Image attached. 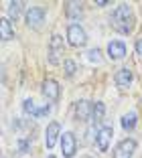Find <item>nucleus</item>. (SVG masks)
Instances as JSON below:
<instances>
[{
    "label": "nucleus",
    "instance_id": "nucleus-23",
    "mask_svg": "<svg viewBox=\"0 0 142 158\" xmlns=\"http://www.w3.org/2000/svg\"><path fill=\"white\" fill-rule=\"evenodd\" d=\"M47 158H55V156H53V154H51V156H47Z\"/></svg>",
    "mask_w": 142,
    "mask_h": 158
},
{
    "label": "nucleus",
    "instance_id": "nucleus-20",
    "mask_svg": "<svg viewBox=\"0 0 142 158\" xmlns=\"http://www.w3.org/2000/svg\"><path fill=\"white\" fill-rule=\"evenodd\" d=\"M63 67H65V73H67V77H71V75L75 73V63H73V61H65Z\"/></svg>",
    "mask_w": 142,
    "mask_h": 158
},
{
    "label": "nucleus",
    "instance_id": "nucleus-10",
    "mask_svg": "<svg viewBox=\"0 0 142 158\" xmlns=\"http://www.w3.org/2000/svg\"><path fill=\"white\" fill-rule=\"evenodd\" d=\"M59 130H61L59 122H51V124L47 126V132H45V144H47V148H49V150L55 146L57 136H59Z\"/></svg>",
    "mask_w": 142,
    "mask_h": 158
},
{
    "label": "nucleus",
    "instance_id": "nucleus-16",
    "mask_svg": "<svg viewBox=\"0 0 142 158\" xmlns=\"http://www.w3.org/2000/svg\"><path fill=\"white\" fill-rule=\"evenodd\" d=\"M104 114H105V106H104L101 102H96V106H93V114H92L93 122H101Z\"/></svg>",
    "mask_w": 142,
    "mask_h": 158
},
{
    "label": "nucleus",
    "instance_id": "nucleus-13",
    "mask_svg": "<svg viewBox=\"0 0 142 158\" xmlns=\"http://www.w3.org/2000/svg\"><path fill=\"white\" fill-rule=\"evenodd\" d=\"M114 81H116V85H118L120 89H126L130 83H132V71H130L128 67H122V69L116 73Z\"/></svg>",
    "mask_w": 142,
    "mask_h": 158
},
{
    "label": "nucleus",
    "instance_id": "nucleus-4",
    "mask_svg": "<svg viewBox=\"0 0 142 158\" xmlns=\"http://www.w3.org/2000/svg\"><path fill=\"white\" fill-rule=\"evenodd\" d=\"M43 23H45V8L43 6H31L27 12V24L32 28H41Z\"/></svg>",
    "mask_w": 142,
    "mask_h": 158
},
{
    "label": "nucleus",
    "instance_id": "nucleus-1",
    "mask_svg": "<svg viewBox=\"0 0 142 158\" xmlns=\"http://www.w3.org/2000/svg\"><path fill=\"white\" fill-rule=\"evenodd\" d=\"M134 12L128 4H120L116 6L114 14H112V27L122 35H130L134 31Z\"/></svg>",
    "mask_w": 142,
    "mask_h": 158
},
{
    "label": "nucleus",
    "instance_id": "nucleus-2",
    "mask_svg": "<svg viewBox=\"0 0 142 158\" xmlns=\"http://www.w3.org/2000/svg\"><path fill=\"white\" fill-rule=\"evenodd\" d=\"M67 41H69V45H73V47H83L87 43V35H85V31H83L79 24H69Z\"/></svg>",
    "mask_w": 142,
    "mask_h": 158
},
{
    "label": "nucleus",
    "instance_id": "nucleus-17",
    "mask_svg": "<svg viewBox=\"0 0 142 158\" xmlns=\"http://www.w3.org/2000/svg\"><path fill=\"white\" fill-rule=\"evenodd\" d=\"M23 2H10V8H8V19H19V14H20V10H23Z\"/></svg>",
    "mask_w": 142,
    "mask_h": 158
},
{
    "label": "nucleus",
    "instance_id": "nucleus-9",
    "mask_svg": "<svg viewBox=\"0 0 142 158\" xmlns=\"http://www.w3.org/2000/svg\"><path fill=\"white\" fill-rule=\"evenodd\" d=\"M108 55L112 61H120L126 57V45L122 41H110L108 43Z\"/></svg>",
    "mask_w": 142,
    "mask_h": 158
},
{
    "label": "nucleus",
    "instance_id": "nucleus-19",
    "mask_svg": "<svg viewBox=\"0 0 142 158\" xmlns=\"http://www.w3.org/2000/svg\"><path fill=\"white\" fill-rule=\"evenodd\" d=\"M101 53H100V49H92V51H87V59L89 61H93V63H100L101 61Z\"/></svg>",
    "mask_w": 142,
    "mask_h": 158
},
{
    "label": "nucleus",
    "instance_id": "nucleus-12",
    "mask_svg": "<svg viewBox=\"0 0 142 158\" xmlns=\"http://www.w3.org/2000/svg\"><path fill=\"white\" fill-rule=\"evenodd\" d=\"M75 114H77V120L85 122L92 118L93 114V106L89 102H85V99H81V102H77V106H75Z\"/></svg>",
    "mask_w": 142,
    "mask_h": 158
},
{
    "label": "nucleus",
    "instance_id": "nucleus-7",
    "mask_svg": "<svg viewBox=\"0 0 142 158\" xmlns=\"http://www.w3.org/2000/svg\"><path fill=\"white\" fill-rule=\"evenodd\" d=\"M43 95L51 103H55L59 99V83H57L55 79H45V83H43Z\"/></svg>",
    "mask_w": 142,
    "mask_h": 158
},
{
    "label": "nucleus",
    "instance_id": "nucleus-8",
    "mask_svg": "<svg viewBox=\"0 0 142 158\" xmlns=\"http://www.w3.org/2000/svg\"><path fill=\"white\" fill-rule=\"evenodd\" d=\"M23 107H24V112L31 114L32 118H43V116H47V114L51 112V106H47V103H45L43 107H37V103L32 102V99H24Z\"/></svg>",
    "mask_w": 142,
    "mask_h": 158
},
{
    "label": "nucleus",
    "instance_id": "nucleus-3",
    "mask_svg": "<svg viewBox=\"0 0 142 158\" xmlns=\"http://www.w3.org/2000/svg\"><path fill=\"white\" fill-rule=\"evenodd\" d=\"M61 150H63V156L65 158H73L75 152H77V140L71 132H65L61 136Z\"/></svg>",
    "mask_w": 142,
    "mask_h": 158
},
{
    "label": "nucleus",
    "instance_id": "nucleus-11",
    "mask_svg": "<svg viewBox=\"0 0 142 158\" xmlns=\"http://www.w3.org/2000/svg\"><path fill=\"white\" fill-rule=\"evenodd\" d=\"M51 57H49V61L51 63H59V59H57V55H61L63 53V39L59 37V35H53L51 37Z\"/></svg>",
    "mask_w": 142,
    "mask_h": 158
},
{
    "label": "nucleus",
    "instance_id": "nucleus-22",
    "mask_svg": "<svg viewBox=\"0 0 142 158\" xmlns=\"http://www.w3.org/2000/svg\"><path fill=\"white\" fill-rule=\"evenodd\" d=\"M136 53L142 57V39H138V41H136Z\"/></svg>",
    "mask_w": 142,
    "mask_h": 158
},
{
    "label": "nucleus",
    "instance_id": "nucleus-6",
    "mask_svg": "<svg viewBox=\"0 0 142 158\" xmlns=\"http://www.w3.org/2000/svg\"><path fill=\"white\" fill-rule=\"evenodd\" d=\"M134 150H136V140L126 138V140H122V142L116 146V150H114V158H132Z\"/></svg>",
    "mask_w": 142,
    "mask_h": 158
},
{
    "label": "nucleus",
    "instance_id": "nucleus-18",
    "mask_svg": "<svg viewBox=\"0 0 142 158\" xmlns=\"http://www.w3.org/2000/svg\"><path fill=\"white\" fill-rule=\"evenodd\" d=\"M69 8H67V12H69V16L71 19H75V16H79L81 14V8H79V4H75V2H69Z\"/></svg>",
    "mask_w": 142,
    "mask_h": 158
},
{
    "label": "nucleus",
    "instance_id": "nucleus-15",
    "mask_svg": "<svg viewBox=\"0 0 142 158\" xmlns=\"http://www.w3.org/2000/svg\"><path fill=\"white\" fill-rule=\"evenodd\" d=\"M0 39H2V41L12 39V28H10V20L8 19H2V20H0Z\"/></svg>",
    "mask_w": 142,
    "mask_h": 158
},
{
    "label": "nucleus",
    "instance_id": "nucleus-5",
    "mask_svg": "<svg viewBox=\"0 0 142 158\" xmlns=\"http://www.w3.org/2000/svg\"><path fill=\"white\" fill-rule=\"evenodd\" d=\"M114 136V130H112V126H101L100 132L96 136V144H97V150L100 152H105V150L110 148V140Z\"/></svg>",
    "mask_w": 142,
    "mask_h": 158
},
{
    "label": "nucleus",
    "instance_id": "nucleus-14",
    "mask_svg": "<svg viewBox=\"0 0 142 158\" xmlns=\"http://www.w3.org/2000/svg\"><path fill=\"white\" fill-rule=\"evenodd\" d=\"M136 120H138L136 112H128V114H124V116H122V128H124L126 132H132L134 128H136Z\"/></svg>",
    "mask_w": 142,
    "mask_h": 158
},
{
    "label": "nucleus",
    "instance_id": "nucleus-21",
    "mask_svg": "<svg viewBox=\"0 0 142 158\" xmlns=\"http://www.w3.org/2000/svg\"><path fill=\"white\" fill-rule=\"evenodd\" d=\"M19 148H20V152H28L31 142H28V140H20V142H19Z\"/></svg>",
    "mask_w": 142,
    "mask_h": 158
}]
</instances>
